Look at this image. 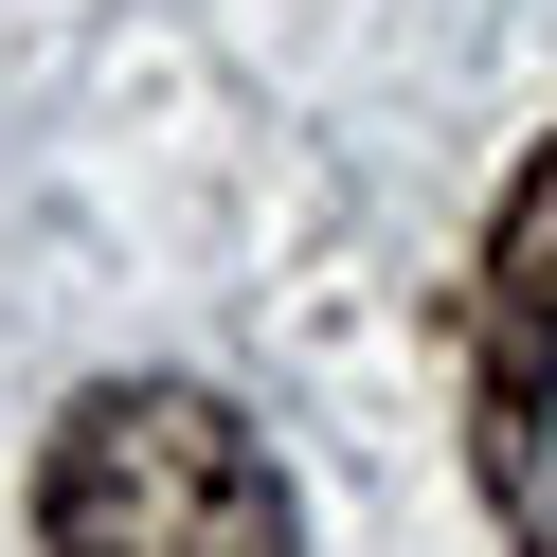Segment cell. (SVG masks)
<instances>
[{"mask_svg": "<svg viewBox=\"0 0 557 557\" xmlns=\"http://www.w3.org/2000/svg\"><path fill=\"white\" fill-rule=\"evenodd\" d=\"M37 557H306V504L234 396L90 377L37 432Z\"/></svg>", "mask_w": 557, "mask_h": 557, "instance_id": "6da1fadb", "label": "cell"}, {"mask_svg": "<svg viewBox=\"0 0 557 557\" xmlns=\"http://www.w3.org/2000/svg\"><path fill=\"white\" fill-rule=\"evenodd\" d=\"M468 468L521 557H557V126L521 145L504 216L468 252Z\"/></svg>", "mask_w": 557, "mask_h": 557, "instance_id": "7a4b0ae2", "label": "cell"}]
</instances>
